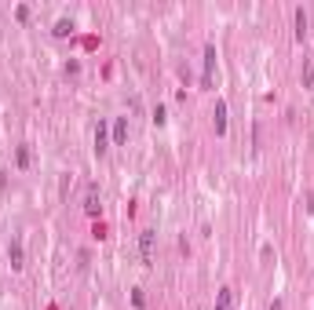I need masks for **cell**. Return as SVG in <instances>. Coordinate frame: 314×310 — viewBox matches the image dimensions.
Listing matches in <instances>:
<instances>
[{
	"instance_id": "1",
	"label": "cell",
	"mask_w": 314,
	"mask_h": 310,
	"mask_svg": "<svg viewBox=\"0 0 314 310\" xmlns=\"http://www.w3.org/2000/svg\"><path fill=\"white\" fill-rule=\"evenodd\" d=\"M139 256H143V263L154 259V230H143L139 233Z\"/></svg>"
},
{
	"instance_id": "2",
	"label": "cell",
	"mask_w": 314,
	"mask_h": 310,
	"mask_svg": "<svg viewBox=\"0 0 314 310\" xmlns=\"http://www.w3.org/2000/svg\"><path fill=\"white\" fill-rule=\"evenodd\" d=\"M7 259H11L15 270L22 267V241H18V237H11V245H7Z\"/></svg>"
},
{
	"instance_id": "3",
	"label": "cell",
	"mask_w": 314,
	"mask_h": 310,
	"mask_svg": "<svg viewBox=\"0 0 314 310\" xmlns=\"http://www.w3.org/2000/svg\"><path fill=\"white\" fill-rule=\"evenodd\" d=\"M216 131H227V102H216Z\"/></svg>"
},
{
	"instance_id": "4",
	"label": "cell",
	"mask_w": 314,
	"mask_h": 310,
	"mask_svg": "<svg viewBox=\"0 0 314 310\" xmlns=\"http://www.w3.org/2000/svg\"><path fill=\"white\" fill-rule=\"evenodd\" d=\"M95 150H99V154H106V124H103V120H99V128H95Z\"/></svg>"
},
{
	"instance_id": "5",
	"label": "cell",
	"mask_w": 314,
	"mask_h": 310,
	"mask_svg": "<svg viewBox=\"0 0 314 310\" xmlns=\"http://www.w3.org/2000/svg\"><path fill=\"white\" fill-rule=\"evenodd\" d=\"M230 307H234V288H223V292H219L216 310H230Z\"/></svg>"
},
{
	"instance_id": "6",
	"label": "cell",
	"mask_w": 314,
	"mask_h": 310,
	"mask_svg": "<svg viewBox=\"0 0 314 310\" xmlns=\"http://www.w3.org/2000/svg\"><path fill=\"white\" fill-rule=\"evenodd\" d=\"M84 208H88L91 215L99 212V194H95V186H91V190H88V197H84Z\"/></svg>"
},
{
	"instance_id": "7",
	"label": "cell",
	"mask_w": 314,
	"mask_h": 310,
	"mask_svg": "<svg viewBox=\"0 0 314 310\" xmlns=\"http://www.w3.org/2000/svg\"><path fill=\"white\" fill-rule=\"evenodd\" d=\"M296 33H300V37L307 33V15H303V7H300V11H296Z\"/></svg>"
},
{
	"instance_id": "8",
	"label": "cell",
	"mask_w": 314,
	"mask_h": 310,
	"mask_svg": "<svg viewBox=\"0 0 314 310\" xmlns=\"http://www.w3.org/2000/svg\"><path fill=\"white\" fill-rule=\"evenodd\" d=\"M124 135H128V128H124V120H117V124H114V139H117V143H124Z\"/></svg>"
}]
</instances>
